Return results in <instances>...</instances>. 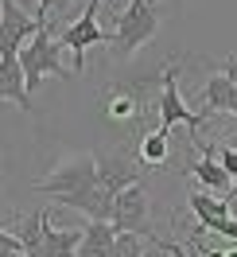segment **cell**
Returning a JSON list of instances; mask_svg holds the SVG:
<instances>
[{"instance_id":"cb8c5ba5","label":"cell","mask_w":237,"mask_h":257,"mask_svg":"<svg viewBox=\"0 0 237 257\" xmlns=\"http://www.w3.org/2000/svg\"><path fill=\"white\" fill-rule=\"evenodd\" d=\"M225 199H229V203L237 199V176H233V187H229V195H225Z\"/></svg>"},{"instance_id":"30bf717a","label":"cell","mask_w":237,"mask_h":257,"mask_svg":"<svg viewBox=\"0 0 237 257\" xmlns=\"http://www.w3.org/2000/svg\"><path fill=\"white\" fill-rule=\"evenodd\" d=\"M0 97L24 105V113H35L32 86H28V74H24V59H20V51H0Z\"/></svg>"},{"instance_id":"d6986e66","label":"cell","mask_w":237,"mask_h":257,"mask_svg":"<svg viewBox=\"0 0 237 257\" xmlns=\"http://www.w3.org/2000/svg\"><path fill=\"white\" fill-rule=\"evenodd\" d=\"M218 160L229 168V176H237V148H233V145H221V148H218Z\"/></svg>"},{"instance_id":"603a6c76","label":"cell","mask_w":237,"mask_h":257,"mask_svg":"<svg viewBox=\"0 0 237 257\" xmlns=\"http://www.w3.org/2000/svg\"><path fill=\"white\" fill-rule=\"evenodd\" d=\"M66 4H70V0H39L35 8H43V12L51 16V8H66Z\"/></svg>"},{"instance_id":"8992f818","label":"cell","mask_w":237,"mask_h":257,"mask_svg":"<svg viewBox=\"0 0 237 257\" xmlns=\"http://www.w3.org/2000/svg\"><path fill=\"white\" fill-rule=\"evenodd\" d=\"M179 74H183V63H167L163 74H159V125L175 128L179 121L190 128V141H198V125L206 121V113H190L183 94H179Z\"/></svg>"},{"instance_id":"e0dca14e","label":"cell","mask_w":237,"mask_h":257,"mask_svg":"<svg viewBox=\"0 0 237 257\" xmlns=\"http://www.w3.org/2000/svg\"><path fill=\"white\" fill-rule=\"evenodd\" d=\"M202 230H214V234H221V238L237 241V218L233 214H225V218H206V222H198Z\"/></svg>"},{"instance_id":"5bb4252c","label":"cell","mask_w":237,"mask_h":257,"mask_svg":"<svg viewBox=\"0 0 237 257\" xmlns=\"http://www.w3.org/2000/svg\"><path fill=\"white\" fill-rule=\"evenodd\" d=\"M97 176H101V183L109 187V191H125L128 183H136L140 176V168L136 164H128L125 156H109V160H97Z\"/></svg>"},{"instance_id":"9a60e30c","label":"cell","mask_w":237,"mask_h":257,"mask_svg":"<svg viewBox=\"0 0 237 257\" xmlns=\"http://www.w3.org/2000/svg\"><path fill=\"white\" fill-rule=\"evenodd\" d=\"M167 133H171V128L159 125L156 133H148L140 141V160L148 164V168H159V164L167 160Z\"/></svg>"},{"instance_id":"ba28073f","label":"cell","mask_w":237,"mask_h":257,"mask_svg":"<svg viewBox=\"0 0 237 257\" xmlns=\"http://www.w3.org/2000/svg\"><path fill=\"white\" fill-rule=\"evenodd\" d=\"M43 24H47V12H43V8L24 12L16 0H0V51H24V43H28Z\"/></svg>"},{"instance_id":"2e32d148","label":"cell","mask_w":237,"mask_h":257,"mask_svg":"<svg viewBox=\"0 0 237 257\" xmlns=\"http://www.w3.org/2000/svg\"><path fill=\"white\" fill-rule=\"evenodd\" d=\"M144 241L148 238H140V234H121L117 230V253L113 257H144Z\"/></svg>"},{"instance_id":"7c38bea8","label":"cell","mask_w":237,"mask_h":257,"mask_svg":"<svg viewBox=\"0 0 237 257\" xmlns=\"http://www.w3.org/2000/svg\"><path fill=\"white\" fill-rule=\"evenodd\" d=\"M198 113H206V117H214V113H233L237 117V90L221 70H214V74L206 78L202 94H198Z\"/></svg>"},{"instance_id":"44dd1931","label":"cell","mask_w":237,"mask_h":257,"mask_svg":"<svg viewBox=\"0 0 237 257\" xmlns=\"http://www.w3.org/2000/svg\"><path fill=\"white\" fill-rule=\"evenodd\" d=\"M0 245H4V257H32L28 249H24V245H16L12 238H0Z\"/></svg>"},{"instance_id":"52a82bcc","label":"cell","mask_w":237,"mask_h":257,"mask_svg":"<svg viewBox=\"0 0 237 257\" xmlns=\"http://www.w3.org/2000/svg\"><path fill=\"white\" fill-rule=\"evenodd\" d=\"M97 8H101V0H90L86 12H82L78 20H70L63 32H59V43L74 55V70L86 66V55H90L97 43H109V39H113V35L101 32V24H97Z\"/></svg>"},{"instance_id":"6da1fadb","label":"cell","mask_w":237,"mask_h":257,"mask_svg":"<svg viewBox=\"0 0 237 257\" xmlns=\"http://www.w3.org/2000/svg\"><path fill=\"white\" fill-rule=\"evenodd\" d=\"M35 191L47 195L55 207H70L82 210L86 218H113V203H117V191H109L101 176H97V156L90 152H78V156H66L51 179H39Z\"/></svg>"},{"instance_id":"7a4b0ae2","label":"cell","mask_w":237,"mask_h":257,"mask_svg":"<svg viewBox=\"0 0 237 257\" xmlns=\"http://www.w3.org/2000/svg\"><path fill=\"white\" fill-rule=\"evenodd\" d=\"M82 234L86 230H59V226H51V210L39 207L32 218H24L16 230H4L0 238H12L32 257H78Z\"/></svg>"},{"instance_id":"277c9868","label":"cell","mask_w":237,"mask_h":257,"mask_svg":"<svg viewBox=\"0 0 237 257\" xmlns=\"http://www.w3.org/2000/svg\"><path fill=\"white\" fill-rule=\"evenodd\" d=\"M63 43L51 35V20L39 28V32L24 43V51H20V59H24V74H28V86H32V94L43 86V78H51V74H59V78H66L63 70Z\"/></svg>"},{"instance_id":"3957f363","label":"cell","mask_w":237,"mask_h":257,"mask_svg":"<svg viewBox=\"0 0 237 257\" xmlns=\"http://www.w3.org/2000/svg\"><path fill=\"white\" fill-rule=\"evenodd\" d=\"M159 4L163 0H128L125 12L117 16V32H113L109 47H113V59H132L144 43H152L159 32Z\"/></svg>"},{"instance_id":"5b68a950","label":"cell","mask_w":237,"mask_h":257,"mask_svg":"<svg viewBox=\"0 0 237 257\" xmlns=\"http://www.w3.org/2000/svg\"><path fill=\"white\" fill-rule=\"evenodd\" d=\"M121 234H140V238L156 241L159 234H152V203H148V187L144 179L128 183L125 191H117V203H113V218H109Z\"/></svg>"},{"instance_id":"8fae6325","label":"cell","mask_w":237,"mask_h":257,"mask_svg":"<svg viewBox=\"0 0 237 257\" xmlns=\"http://www.w3.org/2000/svg\"><path fill=\"white\" fill-rule=\"evenodd\" d=\"M194 145V152H198V160L190 164V176L202 183L210 195H218V191H225L229 195V187H233V176H229V168L221 160H214L210 156V145H202V141H190Z\"/></svg>"},{"instance_id":"7402d4cb","label":"cell","mask_w":237,"mask_h":257,"mask_svg":"<svg viewBox=\"0 0 237 257\" xmlns=\"http://www.w3.org/2000/svg\"><path fill=\"white\" fill-rule=\"evenodd\" d=\"M156 245H159V249H167L171 257H183V245H179V241H171V238H156Z\"/></svg>"},{"instance_id":"ffe728a7","label":"cell","mask_w":237,"mask_h":257,"mask_svg":"<svg viewBox=\"0 0 237 257\" xmlns=\"http://www.w3.org/2000/svg\"><path fill=\"white\" fill-rule=\"evenodd\" d=\"M225 78L233 82V90H237V55H229V59H221V66H218Z\"/></svg>"},{"instance_id":"9c48e42d","label":"cell","mask_w":237,"mask_h":257,"mask_svg":"<svg viewBox=\"0 0 237 257\" xmlns=\"http://www.w3.org/2000/svg\"><path fill=\"white\" fill-rule=\"evenodd\" d=\"M144 113V97L136 86H109L101 94V117L117 128H132Z\"/></svg>"},{"instance_id":"4fadbf2b","label":"cell","mask_w":237,"mask_h":257,"mask_svg":"<svg viewBox=\"0 0 237 257\" xmlns=\"http://www.w3.org/2000/svg\"><path fill=\"white\" fill-rule=\"evenodd\" d=\"M82 249L78 257H113L117 253V226L109 218H90V226H82Z\"/></svg>"},{"instance_id":"ac0fdd59","label":"cell","mask_w":237,"mask_h":257,"mask_svg":"<svg viewBox=\"0 0 237 257\" xmlns=\"http://www.w3.org/2000/svg\"><path fill=\"white\" fill-rule=\"evenodd\" d=\"M187 245H190L198 257H237V249H210V245H202V238H198V234H194V238H187Z\"/></svg>"}]
</instances>
